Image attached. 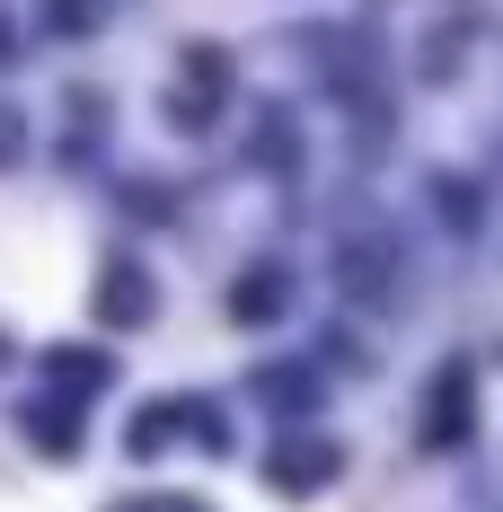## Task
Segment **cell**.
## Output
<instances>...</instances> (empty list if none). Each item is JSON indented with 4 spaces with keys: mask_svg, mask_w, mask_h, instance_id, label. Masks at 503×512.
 I'll use <instances>...</instances> for the list:
<instances>
[{
    "mask_svg": "<svg viewBox=\"0 0 503 512\" xmlns=\"http://www.w3.org/2000/svg\"><path fill=\"white\" fill-rule=\"evenodd\" d=\"M221 98H230V62H221L212 45H195V53H186V71H177V98H168V115L195 133V124H212V106H221Z\"/></svg>",
    "mask_w": 503,
    "mask_h": 512,
    "instance_id": "6da1fadb",
    "label": "cell"
},
{
    "mask_svg": "<svg viewBox=\"0 0 503 512\" xmlns=\"http://www.w3.org/2000/svg\"><path fill=\"white\" fill-rule=\"evenodd\" d=\"M98 309H106V327H142V318H151V274L115 256L106 283H98Z\"/></svg>",
    "mask_w": 503,
    "mask_h": 512,
    "instance_id": "7a4b0ae2",
    "label": "cell"
},
{
    "mask_svg": "<svg viewBox=\"0 0 503 512\" xmlns=\"http://www.w3.org/2000/svg\"><path fill=\"white\" fill-rule=\"evenodd\" d=\"M283 495H309V486H327L336 477V442H292V451H274V468H265Z\"/></svg>",
    "mask_w": 503,
    "mask_h": 512,
    "instance_id": "3957f363",
    "label": "cell"
},
{
    "mask_svg": "<svg viewBox=\"0 0 503 512\" xmlns=\"http://www.w3.org/2000/svg\"><path fill=\"white\" fill-rule=\"evenodd\" d=\"M424 433H433L442 451H451L459 433H468V371H442V398L424 407Z\"/></svg>",
    "mask_w": 503,
    "mask_h": 512,
    "instance_id": "277c9868",
    "label": "cell"
},
{
    "mask_svg": "<svg viewBox=\"0 0 503 512\" xmlns=\"http://www.w3.org/2000/svg\"><path fill=\"white\" fill-rule=\"evenodd\" d=\"M283 309V265H256V274H239V318L248 327H265Z\"/></svg>",
    "mask_w": 503,
    "mask_h": 512,
    "instance_id": "5b68a950",
    "label": "cell"
},
{
    "mask_svg": "<svg viewBox=\"0 0 503 512\" xmlns=\"http://www.w3.org/2000/svg\"><path fill=\"white\" fill-rule=\"evenodd\" d=\"M36 433H45V451H71V433H80V415H71V407H36Z\"/></svg>",
    "mask_w": 503,
    "mask_h": 512,
    "instance_id": "8992f818",
    "label": "cell"
},
{
    "mask_svg": "<svg viewBox=\"0 0 503 512\" xmlns=\"http://www.w3.org/2000/svg\"><path fill=\"white\" fill-rule=\"evenodd\" d=\"M18 142H27V124H18V106L0 98V168H9V159H18Z\"/></svg>",
    "mask_w": 503,
    "mask_h": 512,
    "instance_id": "52a82bcc",
    "label": "cell"
},
{
    "mask_svg": "<svg viewBox=\"0 0 503 512\" xmlns=\"http://www.w3.org/2000/svg\"><path fill=\"white\" fill-rule=\"evenodd\" d=\"M9 53H18V27H9V9H0V62H9Z\"/></svg>",
    "mask_w": 503,
    "mask_h": 512,
    "instance_id": "ba28073f",
    "label": "cell"
}]
</instances>
